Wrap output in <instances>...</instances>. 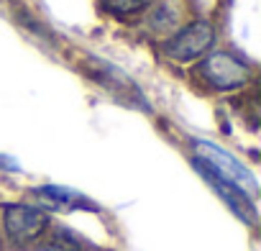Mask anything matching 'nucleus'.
<instances>
[{"instance_id": "1", "label": "nucleus", "mask_w": 261, "mask_h": 251, "mask_svg": "<svg viewBox=\"0 0 261 251\" xmlns=\"http://www.w3.org/2000/svg\"><path fill=\"white\" fill-rule=\"evenodd\" d=\"M197 77L207 87H213L218 92H228V90H238L248 82L251 67L230 52H215L197 64Z\"/></svg>"}, {"instance_id": "2", "label": "nucleus", "mask_w": 261, "mask_h": 251, "mask_svg": "<svg viewBox=\"0 0 261 251\" xmlns=\"http://www.w3.org/2000/svg\"><path fill=\"white\" fill-rule=\"evenodd\" d=\"M192 146H195V154H197L200 162H205L210 169H215L223 180H228L236 187H241L246 195L256 197L258 182H256L253 172L246 164H241V159H236L230 152H225V149H220V146H215L210 141H195Z\"/></svg>"}, {"instance_id": "3", "label": "nucleus", "mask_w": 261, "mask_h": 251, "mask_svg": "<svg viewBox=\"0 0 261 251\" xmlns=\"http://www.w3.org/2000/svg\"><path fill=\"white\" fill-rule=\"evenodd\" d=\"M213 41H215L213 26L207 21H192L185 29L174 31L162 44V52L174 62H192V59H200L213 46Z\"/></svg>"}, {"instance_id": "4", "label": "nucleus", "mask_w": 261, "mask_h": 251, "mask_svg": "<svg viewBox=\"0 0 261 251\" xmlns=\"http://www.w3.org/2000/svg\"><path fill=\"white\" fill-rule=\"evenodd\" d=\"M3 228L16 243L36 241L49 228V215L41 208H31L23 203L3 205Z\"/></svg>"}, {"instance_id": "5", "label": "nucleus", "mask_w": 261, "mask_h": 251, "mask_svg": "<svg viewBox=\"0 0 261 251\" xmlns=\"http://www.w3.org/2000/svg\"><path fill=\"white\" fill-rule=\"evenodd\" d=\"M195 169L205 177V182L218 192V197L233 210V215H238L243 223H256V205H253V197L251 195H246L241 187H236L233 182H228V180H223L215 169H210L205 162H200L197 157H195Z\"/></svg>"}, {"instance_id": "6", "label": "nucleus", "mask_w": 261, "mask_h": 251, "mask_svg": "<svg viewBox=\"0 0 261 251\" xmlns=\"http://www.w3.org/2000/svg\"><path fill=\"white\" fill-rule=\"evenodd\" d=\"M34 197L51 208V210H74V208H85V210H97L95 203H90L82 192L77 190H69V187H62V185H44V187H36L34 190Z\"/></svg>"}, {"instance_id": "7", "label": "nucleus", "mask_w": 261, "mask_h": 251, "mask_svg": "<svg viewBox=\"0 0 261 251\" xmlns=\"http://www.w3.org/2000/svg\"><path fill=\"white\" fill-rule=\"evenodd\" d=\"M154 0H100V8L110 16H136L146 11Z\"/></svg>"}, {"instance_id": "8", "label": "nucleus", "mask_w": 261, "mask_h": 251, "mask_svg": "<svg viewBox=\"0 0 261 251\" xmlns=\"http://www.w3.org/2000/svg\"><path fill=\"white\" fill-rule=\"evenodd\" d=\"M44 251H80V246L67 231H54L44 243Z\"/></svg>"}]
</instances>
